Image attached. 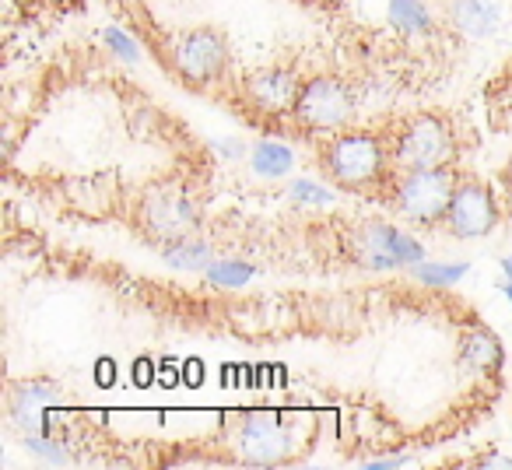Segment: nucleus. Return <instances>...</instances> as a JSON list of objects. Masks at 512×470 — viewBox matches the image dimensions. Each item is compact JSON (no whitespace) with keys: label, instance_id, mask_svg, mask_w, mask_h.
Wrapping results in <instances>:
<instances>
[{"label":"nucleus","instance_id":"nucleus-9","mask_svg":"<svg viewBox=\"0 0 512 470\" xmlns=\"http://www.w3.org/2000/svg\"><path fill=\"white\" fill-rule=\"evenodd\" d=\"M302 78L292 67H253L239 74V95L253 113L288 116L292 120L295 99H299Z\"/></svg>","mask_w":512,"mask_h":470},{"label":"nucleus","instance_id":"nucleus-7","mask_svg":"<svg viewBox=\"0 0 512 470\" xmlns=\"http://www.w3.org/2000/svg\"><path fill=\"white\" fill-rule=\"evenodd\" d=\"M498 221H502V211H498L491 186L484 179H477L474 172H460V183H456L453 200H449L442 232H449L453 239H484V235L495 232Z\"/></svg>","mask_w":512,"mask_h":470},{"label":"nucleus","instance_id":"nucleus-10","mask_svg":"<svg viewBox=\"0 0 512 470\" xmlns=\"http://www.w3.org/2000/svg\"><path fill=\"white\" fill-rule=\"evenodd\" d=\"M456 358H460L463 369H477V372H484V376H498V369L505 365L502 341H498L484 323H474L470 330H463Z\"/></svg>","mask_w":512,"mask_h":470},{"label":"nucleus","instance_id":"nucleus-8","mask_svg":"<svg viewBox=\"0 0 512 470\" xmlns=\"http://www.w3.org/2000/svg\"><path fill=\"white\" fill-rule=\"evenodd\" d=\"M242 425H235V453L253 467H274L292 456V428L278 414L253 411L239 414Z\"/></svg>","mask_w":512,"mask_h":470},{"label":"nucleus","instance_id":"nucleus-14","mask_svg":"<svg viewBox=\"0 0 512 470\" xmlns=\"http://www.w3.org/2000/svg\"><path fill=\"white\" fill-rule=\"evenodd\" d=\"M299 8H313V11H323V15H341L344 11V0H292Z\"/></svg>","mask_w":512,"mask_h":470},{"label":"nucleus","instance_id":"nucleus-12","mask_svg":"<svg viewBox=\"0 0 512 470\" xmlns=\"http://www.w3.org/2000/svg\"><path fill=\"white\" fill-rule=\"evenodd\" d=\"M390 25L404 36H425L435 29L428 0H390Z\"/></svg>","mask_w":512,"mask_h":470},{"label":"nucleus","instance_id":"nucleus-11","mask_svg":"<svg viewBox=\"0 0 512 470\" xmlns=\"http://www.w3.org/2000/svg\"><path fill=\"white\" fill-rule=\"evenodd\" d=\"M442 15L470 39H488L498 32V8L491 0H442Z\"/></svg>","mask_w":512,"mask_h":470},{"label":"nucleus","instance_id":"nucleus-2","mask_svg":"<svg viewBox=\"0 0 512 470\" xmlns=\"http://www.w3.org/2000/svg\"><path fill=\"white\" fill-rule=\"evenodd\" d=\"M386 141H390L393 172H418L432 165H449L456 155L453 120L439 109L400 116L386 123Z\"/></svg>","mask_w":512,"mask_h":470},{"label":"nucleus","instance_id":"nucleus-4","mask_svg":"<svg viewBox=\"0 0 512 470\" xmlns=\"http://www.w3.org/2000/svg\"><path fill=\"white\" fill-rule=\"evenodd\" d=\"M134 214L137 235H144L151 246H172L179 239H190L200 232V200L186 183H155L141 190Z\"/></svg>","mask_w":512,"mask_h":470},{"label":"nucleus","instance_id":"nucleus-1","mask_svg":"<svg viewBox=\"0 0 512 470\" xmlns=\"http://www.w3.org/2000/svg\"><path fill=\"white\" fill-rule=\"evenodd\" d=\"M313 165L323 183H330L334 190L376 200V204H383L393 176H397L390 162L386 123L383 127L351 123L334 134H320L313 141Z\"/></svg>","mask_w":512,"mask_h":470},{"label":"nucleus","instance_id":"nucleus-6","mask_svg":"<svg viewBox=\"0 0 512 470\" xmlns=\"http://www.w3.org/2000/svg\"><path fill=\"white\" fill-rule=\"evenodd\" d=\"M358 99L355 88L334 71H316L302 78L299 99L292 109V123L309 134H334L355 123Z\"/></svg>","mask_w":512,"mask_h":470},{"label":"nucleus","instance_id":"nucleus-13","mask_svg":"<svg viewBox=\"0 0 512 470\" xmlns=\"http://www.w3.org/2000/svg\"><path fill=\"white\" fill-rule=\"evenodd\" d=\"M253 165H256V172H264V176H281V172L292 165V155H288L285 148H278V144H260V148L253 151Z\"/></svg>","mask_w":512,"mask_h":470},{"label":"nucleus","instance_id":"nucleus-5","mask_svg":"<svg viewBox=\"0 0 512 470\" xmlns=\"http://www.w3.org/2000/svg\"><path fill=\"white\" fill-rule=\"evenodd\" d=\"M169 60L190 92H207L232 71V46L218 25H193L169 39Z\"/></svg>","mask_w":512,"mask_h":470},{"label":"nucleus","instance_id":"nucleus-3","mask_svg":"<svg viewBox=\"0 0 512 470\" xmlns=\"http://www.w3.org/2000/svg\"><path fill=\"white\" fill-rule=\"evenodd\" d=\"M460 172L463 169H456L453 162L418 172H400V176H393L383 207H390L393 218L407 221V225L442 228L449 200H453V190L460 183Z\"/></svg>","mask_w":512,"mask_h":470}]
</instances>
